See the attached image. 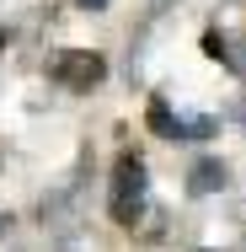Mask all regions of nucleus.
Instances as JSON below:
<instances>
[{
  "instance_id": "nucleus-1",
  "label": "nucleus",
  "mask_w": 246,
  "mask_h": 252,
  "mask_svg": "<svg viewBox=\"0 0 246 252\" xmlns=\"http://www.w3.org/2000/svg\"><path fill=\"white\" fill-rule=\"evenodd\" d=\"M145 161L139 156H123L118 161V172H112V220L118 225H134L139 220V209H145Z\"/></svg>"
},
{
  "instance_id": "nucleus-5",
  "label": "nucleus",
  "mask_w": 246,
  "mask_h": 252,
  "mask_svg": "<svg viewBox=\"0 0 246 252\" xmlns=\"http://www.w3.org/2000/svg\"><path fill=\"white\" fill-rule=\"evenodd\" d=\"M81 5H86V11H102V5H107V0H81Z\"/></svg>"
},
{
  "instance_id": "nucleus-3",
  "label": "nucleus",
  "mask_w": 246,
  "mask_h": 252,
  "mask_svg": "<svg viewBox=\"0 0 246 252\" xmlns=\"http://www.w3.org/2000/svg\"><path fill=\"white\" fill-rule=\"evenodd\" d=\"M150 124H155V134H171V140H209V134L219 129L209 113H171L166 102L150 107Z\"/></svg>"
},
{
  "instance_id": "nucleus-2",
  "label": "nucleus",
  "mask_w": 246,
  "mask_h": 252,
  "mask_svg": "<svg viewBox=\"0 0 246 252\" xmlns=\"http://www.w3.org/2000/svg\"><path fill=\"white\" fill-rule=\"evenodd\" d=\"M54 81L59 86H70V92H91V86H102V75H107V59L91 49H64V54H54Z\"/></svg>"
},
{
  "instance_id": "nucleus-7",
  "label": "nucleus",
  "mask_w": 246,
  "mask_h": 252,
  "mask_svg": "<svg viewBox=\"0 0 246 252\" xmlns=\"http://www.w3.org/2000/svg\"><path fill=\"white\" fill-rule=\"evenodd\" d=\"M0 38H5V32H0Z\"/></svg>"
},
{
  "instance_id": "nucleus-6",
  "label": "nucleus",
  "mask_w": 246,
  "mask_h": 252,
  "mask_svg": "<svg viewBox=\"0 0 246 252\" xmlns=\"http://www.w3.org/2000/svg\"><path fill=\"white\" fill-rule=\"evenodd\" d=\"M198 252H209V247H198Z\"/></svg>"
},
{
  "instance_id": "nucleus-4",
  "label": "nucleus",
  "mask_w": 246,
  "mask_h": 252,
  "mask_svg": "<svg viewBox=\"0 0 246 252\" xmlns=\"http://www.w3.org/2000/svg\"><path fill=\"white\" fill-rule=\"evenodd\" d=\"M188 188L193 193H219L225 188V161H198L193 172H188Z\"/></svg>"
}]
</instances>
